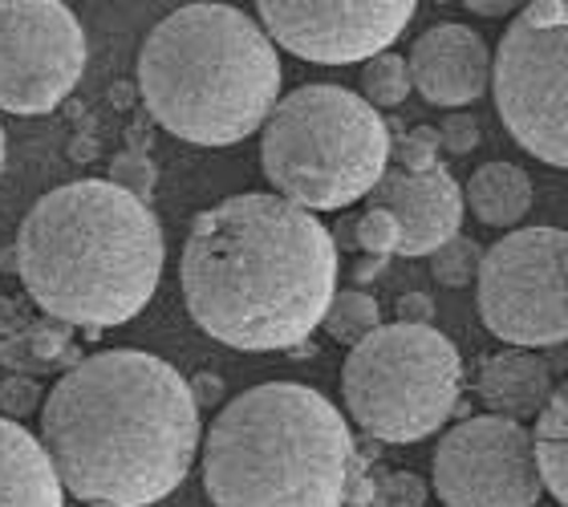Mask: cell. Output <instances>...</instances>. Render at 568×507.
Wrapping results in <instances>:
<instances>
[{"label": "cell", "mask_w": 568, "mask_h": 507, "mask_svg": "<svg viewBox=\"0 0 568 507\" xmlns=\"http://www.w3.org/2000/svg\"><path fill=\"white\" fill-rule=\"evenodd\" d=\"M187 378L142 349H106L61 374L41 398V447L65 496L85 507H151L200 455Z\"/></svg>", "instance_id": "6da1fadb"}, {"label": "cell", "mask_w": 568, "mask_h": 507, "mask_svg": "<svg viewBox=\"0 0 568 507\" xmlns=\"http://www.w3.org/2000/svg\"><path fill=\"white\" fill-rule=\"evenodd\" d=\"M179 284L207 337L244 354L293 349L337 296V240L276 191H244L191 220Z\"/></svg>", "instance_id": "7a4b0ae2"}, {"label": "cell", "mask_w": 568, "mask_h": 507, "mask_svg": "<svg viewBox=\"0 0 568 507\" xmlns=\"http://www.w3.org/2000/svg\"><path fill=\"white\" fill-rule=\"evenodd\" d=\"M17 276L61 325L110 329L151 305L163 281V227L142 200L110 179H73L45 191L17 227Z\"/></svg>", "instance_id": "3957f363"}, {"label": "cell", "mask_w": 568, "mask_h": 507, "mask_svg": "<svg viewBox=\"0 0 568 507\" xmlns=\"http://www.w3.org/2000/svg\"><path fill=\"white\" fill-rule=\"evenodd\" d=\"M151 119L195 146H236L281 102V58L261 24L232 4H183L139 49Z\"/></svg>", "instance_id": "277c9868"}, {"label": "cell", "mask_w": 568, "mask_h": 507, "mask_svg": "<svg viewBox=\"0 0 568 507\" xmlns=\"http://www.w3.org/2000/svg\"><path fill=\"white\" fill-rule=\"evenodd\" d=\"M354 435L321 389L264 382L227 402L203 435V487L215 507H342Z\"/></svg>", "instance_id": "5b68a950"}, {"label": "cell", "mask_w": 568, "mask_h": 507, "mask_svg": "<svg viewBox=\"0 0 568 507\" xmlns=\"http://www.w3.org/2000/svg\"><path fill=\"white\" fill-rule=\"evenodd\" d=\"M390 126L345 85H301L264 122L261 166L276 195L305 212H342L378 187Z\"/></svg>", "instance_id": "8992f818"}, {"label": "cell", "mask_w": 568, "mask_h": 507, "mask_svg": "<svg viewBox=\"0 0 568 507\" xmlns=\"http://www.w3.org/2000/svg\"><path fill=\"white\" fill-rule=\"evenodd\" d=\"M463 394L459 349L435 325H378L342 366L345 410L378 443H423L443 430Z\"/></svg>", "instance_id": "52a82bcc"}, {"label": "cell", "mask_w": 568, "mask_h": 507, "mask_svg": "<svg viewBox=\"0 0 568 507\" xmlns=\"http://www.w3.org/2000/svg\"><path fill=\"white\" fill-rule=\"evenodd\" d=\"M491 90L511 139L568 171V0L520 4L491 61Z\"/></svg>", "instance_id": "ba28073f"}, {"label": "cell", "mask_w": 568, "mask_h": 507, "mask_svg": "<svg viewBox=\"0 0 568 507\" xmlns=\"http://www.w3.org/2000/svg\"><path fill=\"white\" fill-rule=\"evenodd\" d=\"M479 317L511 349L568 342V232L516 227L479 260Z\"/></svg>", "instance_id": "9c48e42d"}, {"label": "cell", "mask_w": 568, "mask_h": 507, "mask_svg": "<svg viewBox=\"0 0 568 507\" xmlns=\"http://www.w3.org/2000/svg\"><path fill=\"white\" fill-rule=\"evenodd\" d=\"M85 70V33L61 0H0V110L49 114Z\"/></svg>", "instance_id": "30bf717a"}, {"label": "cell", "mask_w": 568, "mask_h": 507, "mask_svg": "<svg viewBox=\"0 0 568 507\" xmlns=\"http://www.w3.org/2000/svg\"><path fill=\"white\" fill-rule=\"evenodd\" d=\"M435 496L443 507H536L545 496L532 430L516 418L475 414L438 438Z\"/></svg>", "instance_id": "8fae6325"}, {"label": "cell", "mask_w": 568, "mask_h": 507, "mask_svg": "<svg viewBox=\"0 0 568 507\" xmlns=\"http://www.w3.org/2000/svg\"><path fill=\"white\" fill-rule=\"evenodd\" d=\"M415 0H261L268 41L317 65L369 61L415 21Z\"/></svg>", "instance_id": "7c38bea8"}, {"label": "cell", "mask_w": 568, "mask_h": 507, "mask_svg": "<svg viewBox=\"0 0 568 507\" xmlns=\"http://www.w3.org/2000/svg\"><path fill=\"white\" fill-rule=\"evenodd\" d=\"M374 207L398 220V256H430L447 240L459 236L463 224V187L447 166L430 171H390L369 191Z\"/></svg>", "instance_id": "4fadbf2b"}, {"label": "cell", "mask_w": 568, "mask_h": 507, "mask_svg": "<svg viewBox=\"0 0 568 507\" xmlns=\"http://www.w3.org/2000/svg\"><path fill=\"white\" fill-rule=\"evenodd\" d=\"M406 70H410V85L430 107H443L455 114L459 107H471L487 94L491 49L467 24L443 21L418 37L410 58H406Z\"/></svg>", "instance_id": "5bb4252c"}, {"label": "cell", "mask_w": 568, "mask_h": 507, "mask_svg": "<svg viewBox=\"0 0 568 507\" xmlns=\"http://www.w3.org/2000/svg\"><path fill=\"white\" fill-rule=\"evenodd\" d=\"M479 398L499 418H536L552 398V374L548 362L532 349H504L491 354L479 369Z\"/></svg>", "instance_id": "9a60e30c"}, {"label": "cell", "mask_w": 568, "mask_h": 507, "mask_svg": "<svg viewBox=\"0 0 568 507\" xmlns=\"http://www.w3.org/2000/svg\"><path fill=\"white\" fill-rule=\"evenodd\" d=\"M0 507H65L41 438L0 418Z\"/></svg>", "instance_id": "2e32d148"}, {"label": "cell", "mask_w": 568, "mask_h": 507, "mask_svg": "<svg viewBox=\"0 0 568 507\" xmlns=\"http://www.w3.org/2000/svg\"><path fill=\"white\" fill-rule=\"evenodd\" d=\"M463 203L475 212V220L487 227H516L532 207V179L516 163H484L475 166V175L467 179Z\"/></svg>", "instance_id": "e0dca14e"}, {"label": "cell", "mask_w": 568, "mask_h": 507, "mask_svg": "<svg viewBox=\"0 0 568 507\" xmlns=\"http://www.w3.org/2000/svg\"><path fill=\"white\" fill-rule=\"evenodd\" d=\"M532 455L545 491L557 496V504L568 507V382L560 389H552L545 410L536 414Z\"/></svg>", "instance_id": "ac0fdd59"}, {"label": "cell", "mask_w": 568, "mask_h": 507, "mask_svg": "<svg viewBox=\"0 0 568 507\" xmlns=\"http://www.w3.org/2000/svg\"><path fill=\"white\" fill-rule=\"evenodd\" d=\"M325 333H329L333 342H342L354 349L357 342H366L369 333L382 325V308L378 301L369 293H362V288H345V293H337L329 301V313H325Z\"/></svg>", "instance_id": "d6986e66"}, {"label": "cell", "mask_w": 568, "mask_h": 507, "mask_svg": "<svg viewBox=\"0 0 568 507\" xmlns=\"http://www.w3.org/2000/svg\"><path fill=\"white\" fill-rule=\"evenodd\" d=\"M410 70H406V58L398 53H378V58L366 61V70H362V98H366L369 107L378 110H394L403 107L406 98H410Z\"/></svg>", "instance_id": "ffe728a7"}, {"label": "cell", "mask_w": 568, "mask_h": 507, "mask_svg": "<svg viewBox=\"0 0 568 507\" xmlns=\"http://www.w3.org/2000/svg\"><path fill=\"white\" fill-rule=\"evenodd\" d=\"M479 260H484V249H479L475 240L455 236V240H447L438 252H430V272H435L438 284H447V288H463V284L475 281Z\"/></svg>", "instance_id": "44dd1931"}, {"label": "cell", "mask_w": 568, "mask_h": 507, "mask_svg": "<svg viewBox=\"0 0 568 507\" xmlns=\"http://www.w3.org/2000/svg\"><path fill=\"white\" fill-rule=\"evenodd\" d=\"M354 244L369 256H394L398 252V220L390 212H382V207H369L354 220Z\"/></svg>", "instance_id": "7402d4cb"}, {"label": "cell", "mask_w": 568, "mask_h": 507, "mask_svg": "<svg viewBox=\"0 0 568 507\" xmlns=\"http://www.w3.org/2000/svg\"><path fill=\"white\" fill-rule=\"evenodd\" d=\"M110 183H114V187H122L126 195H134V200L151 203V191H154V163L146 159V154H139V151L119 154V159L110 163Z\"/></svg>", "instance_id": "603a6c76"}, {"label": "cell", "mask_w": 568, "mask_h": 507, "mask_svg": "<svg viewBox=\"0 0 568 507\" xmlns=\"http://www.w3.org/2000/svg\"><path fill=\"white\" fill-rule=\"evenodd\" d=\"M426 484L410 471L382 475L378 491H369V507H423Z\"/></svg>", "instance_id": "cb8c5ba5"}, {"label": "cell", "mask_w": 568, "mask_h": 507, "mask_svg": "<svg viewBox=\"0 0 568 507\" xmlns=\"http://www.w3.org/2000/svg\"><path fill=\"white\" fill-rule=\"evenodd\" d=\"M398 154V171H430L438 166V130L435 126H415L398 146H390Z\"/></svg>", "instance_id": "d4e9b609"}, {"label": "cell", "mask_w": 568, "mask_h": 507, "mask_svg": "<svg viewBox=\"0 0 568 507\" xmlns=\"http://www.w3.org/2000/svg\"><path fill=\"white\" fill-rule=\"evenodd\" d=\"M435 130H438V146L450 154H471L475 146H479V122H475L467 110L447 114L443 126H435Z\"/></svg>", "instance_id": "484cf974"}, {"label": "cell", "mask_w": 568, "mask_h": 507, "mask_svg": "<svg viewBox=\"0 0 568 507\" xmlns=\"http://www.w3.org/2000/svg\"><path fill=\"white\" fill-rule=\"evenodd\" d=\"M0 406H4V414H12V423H17L21 414L41 406V389L29 378H4L0 382Z\"/></svg>", "instance_id": "4316f807"}, {"label": "cell", "mask_w": 568, "mask_h": 507, "mask_svg": "<svg viewBox=\"0 0 568 507\" xmlns=\"http://www.w3.org/2000/svg\"><path fill=\"white\" fill-rule=\"evenodd\" d=\"M398 321L403 325H430L435 321V301L426 293H406L398 301Z\"/></svg>", "instance_id": "83f0119b"}, {"label": "cell", "mask_w": 568, "mask_h": 507, "mask_svg": "<svg viewBox=\"0 0 568 507\" xmlns=\"http://www.w3.org/2000/svg\"><path fill=\"white\" fill-rule=\"evenodd\" d=\"M65 337H70V325H61V329H53V325H37V329L29 333V345H33L41 357H49L65 345Z\"/></svg>", "instance_id": "f1b7e54d"}, {"label": "cell", "mask_w": 568, "mask_h": 507, "mask_svg": "<svg viewBox=\"0 0 568 507\" xmlns=\"http://www.w3.org/2000/svg\"><path fill=\"white\" fill-rule=\"evenodd\" d=\"M187 386H191V398H195V406H212V402L224 398V386H220L215 378H207V374H203V378H195V382H187Z\"/></svg>", "instance_id": "f546056e"}, {"label": "cell", "mask_w": 568, "mask_h": 507, "mask_svg": "<svg viewBox=\"0 0 568 507\" xmlns=\"http://www.w3.org/2000/svg\"><path fill=\"white\" fill-rule=\"evenodd\" d=\"M467 9L475 17H508L511 9H520V4H511V0H467Z\"/></svg>", "instance_id": "4dcf8cb0"}, {"label": "cell", "mask_w": 568, "mask_h": 507, "mask_svg": "<svg viewBox=\"0 0 568 507\" xmlns=\"http://www.w3.org/2000/svg\"><path fill=\"white\" fill-rule=\"evenodd\" d=\"M382 272V260L374 256V260H366V264H357V281H369V276H378Z\"/></svg>", "instance_id": "1f68e13d"}, {"label": "cell", "mask_w": 568, "mask_h": 507, "mask_svg": "<svg viewBox=\"0 0 568 507\" xmlns=\"http://www.w3.org/2000/svg\"><path fill=\"white\" fill-rule=\"evenodd\" d=\"M0 175H4V126H0Z\"/></svg>", "instance_id": "d6a6232c"}]
</instances>
